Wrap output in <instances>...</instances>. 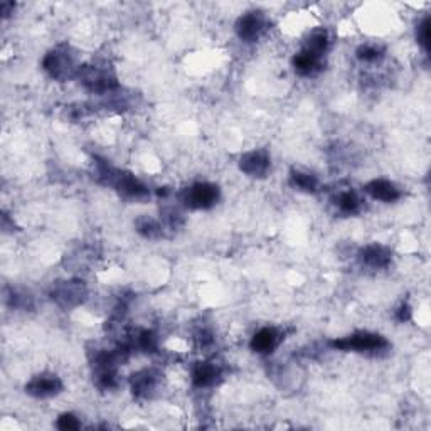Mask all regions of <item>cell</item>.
Returning a JSON list of instances; mask_svg holds the SVG:
<instances>
[{
    "label": "cell",
    "instance_id": "obj_15",
    "mask_svg": "<svg viewBox=\"0 0 431 431\" xmlns=\"http://www.w3.org/2000/svg\"><path fill=\"white\" fill-rule=\"evenodd\" d=\"M329 46H330V38H329V32L327 29H324V27H320V29L312 31L309 34V38L305 39L304 43V51L314 54V56L322 58L329 51Z\"/></svg>",
    "mask_w": 431,
    "mask_h": 431
},
{
    "label": "cell",
    "instance_id": "obj_25",
    "mask_svg": "<svg viewBox=\"0 0 431 431\" xmlns=\"http://www.w3.org/2000/svg\"><path fill=\"white\" fill-rule=\"evenodd\" d=\"M14 2H2V6H0V14H2V17L6 19V17L11 16L14 12Z\"/></svg>",
    "mask_w": 431,
    "mask_h": 431
},
{
    "label": "cell",
    "instance_id": "obj_6",
    "mask_svg": "<svg viewBox=\"0 0 431 431\" xmlns=\"http://www.w3.org/2000/svg\"><path fill=\"white\" fill-rule=\"evenodd\" d=\"M86 295H88V292H86L85 283L80 282V280L58 283L51 292L53 302H56L59 307H64V309H71V307L80 305L86 298Z\"/></svg>",
    "mask_w": 431,
    "mask_h": 431
},
{
    "label": "cell",
    "instance_id": "obj_9",
    "mask_svg": "<svg viewBox=\"0 0 431 431\" xmlns=\"http://www.w3.org/2000/svg\"><path fill=\"white\" fill-rule=\"evenodd\" d=\"M391 251L388 250L386 246L378 245H368L364 246L359 251V260L364 267H368L371 270H384L391 265Z\"/></svg>",
    "mask_w": 431,
    "mask_h": 431
},
{
    "label": "cell",
    "instance_id": "obj_21",
    "mask_svg": "<svg viewBox=\"0 0 431 431\" xmlns=\"http://www.w3.org/2000/svg\"><path fill=\"white\" fill-rule=\"evenodd\" d=\"M416 39H418V44L421 48L428 53V46H430V17H425L423 21L420 22L418 27H416Z\"/></svg>",
    "mask_w": 431,
    "mask_h": 431
},
{
    "label": "cell",
    "instance_id": "obj_19",
    "mask_svg": "<svg viewBox=\"0 0 431 431\" xmlns=\"http://www.w3.org/2000/svg\"><path fill=\"white\" fill-rule=\"evenodd\" d=\"M134 346L137 349H140L142 352H147V354H154L159 349V337L154 330H140L134 339Z\"/></svg>",
    "mask_w": 431,
    "mask_h": 431
},
{
    "label": "cell",
    "instance_id": "obj_10",
    "mask_svg": "<svg viewBox=\"0 0 431 431\" xmlns=\"http://www.w3.org/2000/svg\"><path fill=\"white\" fill-rule=\"evenodd\" d=\"M364 191L374 201H381V203H396L401 197V191L398 189V186L386 179H374L364 186Z\"/></svg>",
    "mask_w": 431,
    "mask_h": 431
},
{
    "label": "cell",
    "instance_id": "obj_5",
    "mask_svg": "<svg viewBox=\"0 0 431 431\" xmlns=\"http://www.w3.org/2000/svg\"><path fill=\"white\" fill-rule=\"evenodd\" d=\"M235 29L238 38L241 41H245V43H256L263 36L265 29H267V17L260 11L246 12L238 19Z\"/></svg>",
    "mask_w": 431,
    "mask_h": 431
},
{
    "label": "cell",
    "instance_id": "obj_14",
    "mask_svg": "<svg viewBox=\"0 0 431 431\" xmlns=\"http://www.w3.org/2000/svg\"><path fill=\"white\" fill-rule=\"evenodd\" d=\"M132 393L135 394L137 398H149L155 389H157L159 384V376L150 369H144L139 371L132 376Z\"/></svg>",
    "mask_w": 431,
    "mask_h": 431
},
{
    "label": "cell",
    "instance_id": "obj_1",
    "mask_svg": "<svg viewBox=\"0 0 431 431\" xmlns=\"http://www.w3.org/2000/svg\"><path fill=\"white\" fill-rule=\"evenodd\" d=\"M332 349L342 352H359V354H381L389 349V342L386 337L374 332H356L351 336L334 339L330 342Z\"/></svg>",
    "mask_w": 431,
    "mask_h": 431
},
{
    "label": "cell",
    "instance_id": "obj_20",
    "mask_svg": "<svg viewBox=\"0 0 431 431\" xmlns=\"http://www.w3.org/2000/svg\"><path fill=\"white\" fill-rule=\"evenodd\" d=\"M357 59L362 63H376L384 56L383 48H379L378 44H362L357 49Z\"/></svg>",
    "mask_w": 431,
    "mask_h": 431
},
{
    "label": "cell",
    "instance_id": "obj_24",
    "mask_svg": "<svg viewBox=\"0 0 431 431\" xmlns=\"http://www.w3.org/2000/svg\"><path fill=\"white\" fill-rule=\"evenodd\" d=\"M396 317H398V320H400V322H408V320L411 319V309H410V305L403 304V305L400 307V310H398Z\"/></svg>",
    "mask_w": 431,
    "mask_h": 431
},
{
    "label": "cell",
    "instance_id": "obj_17",
    "mask_svg": "<svg viewBox=\"0 0 431 431\" xmlns=\"http://www.w3.org/2000/svg\"><path fill=\"white\" fill-rule=\"evenodd\" d=\"M334 204H336L339 213H342L346 216H356L362 211V201L354 191L339 192L336 197V203Z\"/></svg>",
    "mask_w": 431,
    "mask_h": 431
},
{
    "label": "cell",
    "instance_id": "obj_2",
    "mask_svg": "<svg viewBox=\"0 0 431 431\" xmlns=\"http://www.w3.org/2000/svg\"><path fill=\"white\" fill-rule=\"evenodd\" d=\"M78 78L83 83L86 90L96 95H108L118 90V81L115 73L108 66L102 64H86L80 66L78 70Z\"/></svg>",
    "mask_w": 431,
    "mask_h": 431
},
{
    "label": "cell",
    "instance_id": "obj_8",
    "mask_svg": "<svg viewBox=\"0 0 431 431\" xmlns=\"http://www.w3.org/2000/svg\"><path fill=\"white\" fill-rule=\"evenodd\" d=\"M270 167H272V159L267 150H251L240 159V171L250 177H265Z\"/></svg>",
    "mask_w": 431,
    "mask_h": 431
},
{
    "label": "cell",
    "instance_id": "obj_12",
    "mask_svg": "<svg viewBox=\"0 0 431 431\" xmlns=\"http://www.w3.org/2000/svg\"><path fill=\"white\" fill-rule=\"evenodd\" d=\"M280 341H282V334L277 329L263 327L251 337V351H255L256 354H272Z\"/></svg>",
    "mask_w": 431,
    "mask_h": 431
},
{
    "label": "cell",
    "instance_id": "obj_18",
    "mask_svg": "<svg viewBox=\"0 0 431 431\" xmlns=\"http://www.w3.org/2000/svg\"><path fill=\"white\" fill-rule=\"evenodd\" d=\"M135 226L137 231L144 238H149V240H157V238L162 236V224L157 219L150 218V216H142V218L137 219Z\"/></svg>",
    "mask_w": 431,
    "mask_h": 431
},
{
    "label": "cell",
    "instance_id": "obj_16",
    "mask_svg": "<svg viewBox=\"0 0 431 431\" xmlns=\"http://www.w3.org/2000/svg\"><path fill=\"white\" fill-rule=\"evenodd\" d=\"M290 186L293 189L300 191V192H307V194H314L319 189V179L317 176H314L312 172H305L300 171V169H293L290 171Z\"/></svg>",
    "mask_w": 431,
    "mask_h": 431
},
{
    "label": "cell",
    "instance_id": "obj_7",
    "mask_svg": "<svg viewBox=\"0 0 431 431\" xmlns=\"http://www.w3.org/2000/svg\"><path fill=\"white\" fill-rule=\"evenodd\" d=\"M63 381L56 374H39L34 376L26 384V393L34 398H53L63 391Z\"/></svg>",
    "mask_w": 431,
    "mask_h": 431
},
{
    "label": "cell",
    "instance_id": "obj_11",
    "mask_svg": "<svg viewBox=\"0 0 431 431\" xmlns=\"http://www.w3.org/2000/svg\"><path fill=\"white\" fill-rule=\"evenodd\" d=\"M221 378V368L216 362L203 361L192 368V383L196 388H211Z\"/></svg>",
    "mask_w": 431,
    "mask_h": 431
},
{
    "label": "cell",
    "instance_id": "obj_23",
    "mask_svg": "<svg viewBox=\"0 0 431 431\" xmlns=\"http://www.w3.org/2000/svg\"><path fill=\"white\" fill-rule=\"evenodd\" d=\"M196 342L201 349H208V347H211L214 344V337L208 329H201L199 332L196 334Z\"/></svg>",
    "mask_w": 431,
    "mask_h": 431
},
{
    "label": "cell",
    "instance_id": "obj_22",
    "mask_svg": "<svg viewBox=\"0 0 431 431\" xmlns=\"http://www.w3.org/2000/svg\"><path fill=\"white\" fill-rule=\"evenodd\" d=\"M58 428L59 430H64V431H73V430H78L81 426L80 420L76 418L73 413H64V415H61L58 418Z\"/></svg>",
    "mask_w": 431,
    "mask_h": 431
},
{
    "label": "cell",
    "instance_id": "obj_4",
    "mask_svg": "<svg viewBox=\"0 0 431 431\" xmlns=\"http://www.w3.org/2000/svg\"><path fill=\"white\" fill-rule=\"evenodd\" d=\"M219 187L211 182H197L182 192V203L189 209H211L219 201Z\"/></svg>",
    "mask_w": 431,
    "mask_h": 431
},
{
    "label": "cell",
    "instance_id": "obj_13",
    "mask_svg": "<svg viewBox=\"0 0 431 431\" xmlns=\"http://www.w3.org/2000/svg\"><path fill=\"white\" fill-rule=\"evenodd\" d=\"M293 70L302 78H314L324 70V59L302 49L293 56Z\"/></svg>",
    "mask_w": 431,
    "mask_h": 431
},
{
    "label": "cell",
    "instance_id": "obj_3",
    "mask_svg": "<svg viewBox=\"0 0 431 431\" xmlns=\"http://www.w3.org/2000/svg\"><path fill=\"white\" fill-rule=\"evenodd\" d=\"M43 70L48 73L53 80L64 81L78 75L80 68L76 66L73 54L64 48H56L49 51L43 59Z\"/></svg>",
    "mask_w": 431,
    "mask_h": 431
}]
</instances>
